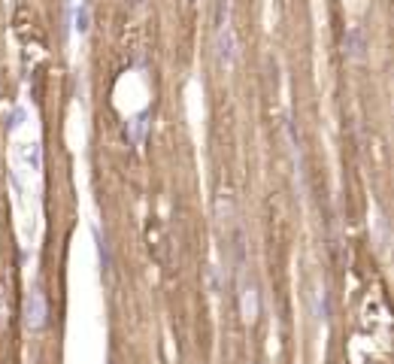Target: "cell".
<instances>
[{
	"mask_svg": "<svg viewBox=\"0 0 394 364\" xmlns=\"http://www.w3.org/2000/svg\"><path fill=\"white\" fill-rule=\"evenodd\" d=\"M24 325L31 331H43L49 325V307H46V294H43L40 285H33L24 298Z\"/></svg>",
	"mask_w": 394,
	"mask_h": 364,
	"instance_id": "cell-1",
	"label": "cell"
},
{
	"mask_svg": "<svg viewBox=\"0 0 394 364\" xmlns=\"http://www.w3.org/2000/svg\"><path fill=\"white\" fill-rule=\"evenodd\" d=\"M89 24H91V3H89V0H79L76 15H73V28L79 33H85V31H89Z\"/></svg>",
	"mask_w": 394,
	"mask_h": 364,
	"instance_id": "cell-6",
	"label": "cell"
},
{
	"mask_svg": "<svg viewBox=\"0 0 394 364\" xmlns=\"http://www.w3.org/2000/svg\"><path fill=\"white\" fill-rule=\"evenodd\" d=\"M240 313H243V322H258V313H261V298H258V289L249 282L240 285Z\"/></svg>",
	"mask_w": 394,
	"mask_h": 364,
	"instance_id": "cell-3",
	"label": "cell"
},
{
	"mask_svg": "<svg viewBox=\"0 0 394 364\" xmlns=\"http://www.w3.org/2000/svg\"><path fill=\"white\" fill-rule=\"evenodd\" d=\"M215 55H218V64L222 67H231L236 61V40H234V31L222 24L215 33Z\"/></svg>",
	"mask_w": 394,
	"mask_h": 364,
	"instance_id": "cell-2",
	"label": "cell"
},
{
	"mask_svg": "<svg viewBox=\"0 0 394 364\" xmlns=\"http://www.w3.org/2000/svg\"><path fill=\"white\" fill-rule=\"evenodd\" d=\"M146 131H149V116L146 112H139V116H134L125 125V140L130 143V146H143V140H146Z\"/></svg>",
	"mask_w": 394,
	"mask_h": 364,
	"instance_id": "cell-4",
	"label": "cell"
},
{
	"mask_svg": "<svg viewBox=\"0 0 394 364\" xmlns=\"http://www.w3.org/2000/svg\"><path fill=\"white\" fill-rule=\"evenodd\" d=\"M225 6H227V0H215V24L218 28L225 24Z\"/></svg>",
	"mask_w": 394,
	"mask_h": 364,
	"instance_id": "cell-10",
	"label": "cell"
},
{
	"mask_svg": "<svg viewBox=\"0 0 394 364\" xmlns=\"http://www.w3.org/2000/svg\"><path fill=\"white\" fill-rule=\"evenodd\" d=\"M94 240H98V255H100V267H103V271H109V267H112V255H109V246H107V240L100 237V231H94Z\"/></svg>",
	"mask_w": 394,
	"mask_h": 364,
	"instance_id": "cell-9",
	"label": "cell"
},
{
	"mask_svg": "<svg viewBox=\"0 0 394 364\" xmlns=\"http://www.w3.org/2000/svg\"><path fill=\"white\" fill-rule=\"evenodd\" d=\"M312 301H315V319L325 322V319H328V291H325V285H315Z\"/></svg>",
	"mask_w": 394,
	"mask_h": 364,
	"instance_id": "cell-8",
	"label": "cell"
},
{
	"mask_svg": "<svg viewBox=\"0 0 394 364\" xmlns=\"http://www.w3.org/2000/svg\"><path fill=\"white\" fill-rule=\"evenodd\" d=\"M364 49H367V40H364V31L361 28H352L346 33V55L352 61H361L364 58Z\"/></svg>",
	"mask_w": 394,
	"mask_h": 364,
	"instance_id": "cell-5",
	"label": "cell"
},
{
	"mask_svg": "<svg viewBox=\"0 0 394 364\" xmlns=\"http://www.w3.org/2000/svg\"><path fill=\"white\" fill-rule=\"evenodd\" d=\"M22 158H24V164H28L31 170H40V164H43L40 143H24V146H22Z\"/></svg>",
	"mask_w": 394,
	"mask_h": 364,
	"instance_id": "cell-7",
	"label": "cell"
}]
</instances>
